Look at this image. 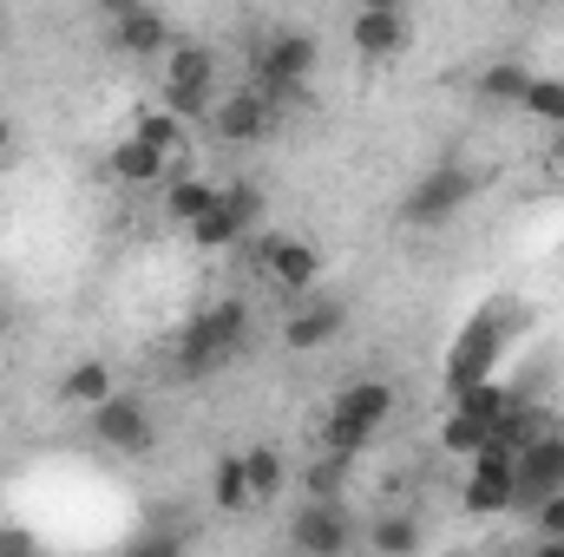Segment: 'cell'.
<instances>
[{
	"instance_id": "6da1fadb",
	"label": "cell",
	"mask_w": 564,
	"mask_h": 557,
	"mask_svg": "<svg viewBox=\"0 0 564 557\" xmlns=\"http://www.w3.org/2000/svg\"><path fill=\"white\" fill-rule=\"evenodd\" d=\"M243 341H250V302H210L184 335H177V374L184 381H204V374H217V368H230L237 354H243Z\"/></svg>"
},
{
	"instance_id": "7a4b0ae2",
	"label": "cell",
	"mask_w": 564,
	"mask_h": 557,
	"mask_svg": "<svg viewBox=\"0 0 564 557\" xmlns=\"http://www.w3.org/2000/svg\"><path fill=\"white\" fill-rule=\"evenodd\" d=\"M519 335V308L512 302H486L466 328H459V341H453V361H446V387L459 394V387H473V381H486L492 374V361L506 354V341Z\"/></svg>"
},
{
	"instance_id": "3957f363",
	"label": "cell",
	"mask_w": 564,
	"mask_h": 557,
	"mask_svg": "<svg viewBox=\"0 0 564 557\" xmlns=\"http://www.w3.org/2000/svg\"><path fill=\"white\" fill-rule=\"evenodd\" d=\"M479 197V171H466V164H433V171H421L414 177V190L401 197V223L408 230H440V223H453L466 204Z\"/></svg>"
},
{
	"instance_id": "277c9868",
	"label": "cell",
	"mask_w": 564,
	"mask_h": 557,
	"mask_svg": "<svg viewBox=\"0 0 564 557\" xmlns=\"http://www.w3.org/2000/svg\"><path fill=\"white\" fill-rule=\"evenodd\" d=\"M315 59H322L315 33H302V26H276V33L263 40V53H257V79H250V86H263V92L282 106L289 92H302V86H308Z\"/></svg>"
},
{
	"instance_id": "5b68a950",
	"label": "cell",
	"mask_w": 564,
	"mask_h": 557,
	"mask_svg": "<svg viewBox=\"0 0 564 557\" xmlns=\"http://www.w3.org/2000/svg\"><path fill=\"white\" fill-rule=\"evenodd\" d=\"M164 106L177 119H197L217 106V53L210 46H171L164 53Z\"/></svg>"
},
{
	"instance_id": "8992f818",
	"label": "cell",
	"mask_w": 564,
	"mask_h": 557,
	"mask_svg": "<svg viewBox=\"0 0 564 557\" xmlns=\"http://www.w3.org/2000/svg\"><path fill=\"white\" fill-rule=\"evenodd\" d=\"M257 223H263V190H257V184H224V197L191 223V243H197V250H230V243H243Z\"/></svg>"
},
{
	"instance_id": "52a82bcc",
	"label": "cell",
	"mask_w": 564,
	"mask_h": 557,
	"mask_svg": "<svg viewBox=\"0 0 564 557\" xmlns=\"http://www.w3.org/2000/svg\"><path fill=\"white\" fill-rule=\"evenodd\" d=\"M282 106L263 92V86H237L224 106H210V125H217V139L224 144H263L276 132Z\"/></svg>"
},
{
	"instance_id": "ba28073f",
	"label": "cell",
	"mask_w": 564,
	"mask_h": 557,
	"mask_svg": "<svg viewBox=\"0 0 564 557\" xmlns=\"http://www.w3.org/2000/svg\"><path fill=\"white\" fill-rule=\"evenodd\" d=\"M564 492V433H539L519 459H512V505H539V499H552Z\"/></svg>"
},
{
	"instance_id": "9c48e42d",
	"label": "cell",
	"mask_w": 564,
	"mask_h": 557,
	"mask_svg": "<svg viewBox=\"0 0 564 557\" xmlns=\"http://www.w3.org/2000/svg\"><path fill=\"white\" fill-rule=\"evenodd\" d=\"M289 545L308 557H341L355 545V525H348V512H341V499H308V505H295V518H289Z\"/></svg>"
},
{
	"instance_id": "30bf717a",
	"label": "cell",
	"mask_w": 564,
	"mask_h": 557,
	"mask_svg": "<svg viewBox=\"0 0 564 557\" xmlns=\"http://www.w3.org/2000/svg\"><path fill=\"white\" fill-rule=\"evenodd\" d=\"M93 439L112 446V452H151L158 426H151V414H144V401H132V394L112 387V394L93 407Z\"/></svg>"
},
{
	"instance_id": "8fae6325",
	"label": "cell",
	"mask_w": 564,
	"mask_h": 557,
	"mask_svg": "<svg viewBox=\"0 0 564 557\" xmlns=\"http://www.w3.org/2000/svg\"><path fill=\"white\" fill-rule=\"evenodd\" d=\"M466 512H479V518H499V512H512V452H499V446H479L473 452V472H466Z\"/></svg>"
},
{
	"instance_id": "7c38bea8",
	"label": "cell",
	"mask_w": 564,
	"mask_h": 557,
	"mask_svg": "<svg viewBox=\"0 0 564 557\" xmlns=\"http://www.w3.org/2000/svg\"><path fill=\"white\" fill-rule=\"evenodd\" d=\"M341 328H348V302H335V295H308V302L282 321V348H289V354H315V348H328Z\"/></svg>"
},
{
	"instance_id": "4fadbf2b",
	"label": "cell",
	"mask_w": 564,
	"mask_h": 557,
	"mask_svg": "<svg viewBox=\"0 0 564 557\" xmlns=\"http://www.w3.org/2000/svg\"><path fill=\"white\" fill-rule=\"evenodd\" d=\"M348 40H355L361 59H394V53H408V7H361L355 26H348Z\"/></svg>"
},
{
	"instance_id": "5bb4252c",
	"label": "cell",
	"mask_w": 564,
	"mask_h": 557,
	"mask_svg": "<svg viewBox=\"0 0 564 557\" xmlns=\"http://www.w3.org/2000/svg\"><path fill=\"white\" fill-rule=\"evenodd\" d=\"M263 270H270V282H276L282 295H308L315 276H322V256L302 237H270L263 243Z\"/></svg>"
},
{
	"instance_id": "9a60e30c",
	"label": "cell",
	"mask_w": 564,
	"mask_h": 557,
	"mask_svg": "<svg viewBox=\"0 0 564 557\" xmlns=\"http://www.w3.org/2000/svg\"><path fill=\"white\" fill-rule=\"evenodd\" d=\"M112 53L126 59H151V53H171V20L158 7H132L112 20Z\"/></svg>"
},
{
	"instance_id": "2e32d148",
	"label": "cell",
	"mask_w": 564,
	"mask_h": 557,
	"mask_svg": "<svg viewBox=\"0 0 564 557\" xmlns=\"http://www.w3.org/2000/svg\"><path fill=\"white\" fill-rule=\"evenodd\" d=\"M112 177L119 184H164L171 177V151H158L151 139H139V132H126V139L112 144Z\"/></svg>"
},
{
	"instance_id": "e0dca14e",
	"label": "cell",
	"mask_w": 564,
	"mask_h": 557,
	"mask_svg": "<svg viewBox=\"0 0 564 557\" xmlns=\"http://www.w3.org/2000/svg\"><path fill=\"white\" fill-rule=\"evenodd\" d=\"M328 414L355 419V426H388V414H394V387L388 381H348V387H335V401H328Z\"/></svg>"
},
{
	"instance_id": "ac0fdd59",
	"label": "cell",
	"mask_w": 564,
	"mask_h": 557,
	"mask_svg": "<svg viewBox=\"0 0 564 557\" xmlns=\"http://www.w3.org/2000/svg\"><path fill=\"white\" fill-rule=\"evenodd\" d=\"M171 190H164V217L177 223V230H191L217 197H224V184H210V177H164Z\"/></svg>"
},
{
	"instance_id": "d6986e66",
	"label": "cell",
	"mask_w": 564,
	"mask_h": 557,
	"mask_svg": "<svg viewBox=\"0 0 564 557\" xmlns=\"http://www.w3.org/2000/svg\"><path fill=\"white\" fill-rule=\"evenodd\" d=\"M539 433H545V407H532V401H519V394H512V407L492 419V439H486V446H499V452H512V459H519Z\"/></svg>"
},
{
	"instance_id": "ffe728a7",
	"label": "cell",
	"mask_w": 564,
	"mask_h": 557,
	"mask_svg": "<svg viewBox=\"0 0 564 557\" xmlns=\"http://www.w3.org/2000/svg\"><path fill=\"white\" fill-rule=\"evenodd\" d=\"M210 505H217V512H250V505H257L243 452H224V459H217V472H210Z\"/></svg>"
},
{
	"instance_id": "44dd1931",
	"label": "cell",
	"mask_w": 564,
	"mask_h": 557,
	"mask_svg": "<svg viewBox=\"0 0 564 557\" xmlns=\"http://www.w3.org/2000/svg\"><path fill=\"white\" fill-rule=\"evenodd\" d=\"M112 394V368L106 361H79V368H66V381H59V401H73V407H99Z\"/></svg>"
},
{
	"instance_id": "7402d4cb",
	"label": "cell",
	"mask_w": 564,
	"mask_h": 557,
	"mask_svg": "<svg viewBox=\"0 0 564 557\" xmlns=\"http://www.w3.org/2000/svg\"><path fill=\"white\" fill-rule=\"evenodd\" d=\"M486 439H492V426H486L479 414H466V407H446V419H440V452H466V459H473Z\"/></svg>"
},
{
	"instance_id": "603a6c76",
	"label": "cell",
	"mask_w": 564,
	"mask_h": 557,
	"mask_svg": "<svg viewBox=\"0 0 564 557\" xmlns=\"http://www.w3.org/2000/svg\"><path fill=\"white\" fill-rule=\"evenodd\" d=\"M368 545L388 551V557H408V551H421V525H414L408 512H381V518L368 525Z\"/></svg>"
},
{
	"instance_id": "cb8c5ba5",
	"label": "cell",
	"mask_w": 564,
	"mask_h": 557,
	"mask_svg": "<svg viewBox=\"0 0 564 557\" xmlns=\"http://www.w3.org/2000/svg\"><path fill=\"white\" fill-rule=\"evenodd\" d=\"M348 466H355V459H341V452L322 446L315 466L302 472V492H308V499H341V492H348Z\"/></svg>"
},
{
	"instance_id": "d4e9b609",
	"label": "cell",
	"mask_w": 564,
	"mask_h": 557,
	"mask_svg": "<svg viewBox=\"0 0 564 557\" xmlns=\"http://www.w3.org/2000/svg\"><path fill=\"white\" fill-rule=\"evenodd\" d=\"M243 466H250V492H257V505L282 499V479H289V466H282L276 446H250V452H243Z\"/></svg>"
},
{
	"instance_id": "484cf974",
	"label": "cell",
	"mask_w": 564,
	"mask_h": 557,
	"mask_svg": "<svg viewBox=\"0 0 564 557\" xmlns=\"http://www.w3.org/2000/svg\"><path fill=\"white\" fill-rule=\"evenodd\" d=\"M525 86H532V73H525V66H512V59H499V66H486V73H479V99H492V106H519V99H525Z\"/></svg>"
},
{
	"instance_id": "4316f807",
	"label": "cell",
	"mask_w": 564,
	"mask_h": 557,
	"mask_svg": "<svg viewBox=\"0 0 564 557\" xmlns=\"http://www.w3.org/2000/svg\"><path fill=\"white\" fill-rule=\"evenodd\" d=\"M453 407H466V414H479L486 426H492V419H499L506 407H512V387H499V381L486 374V381H473V387H459V394H453Z\"/></svg>"
},
{
	"instance_id": "83f0119b",
	"label": "cell",
	"mask_w": 564,
	"mask_h": 557,
	"mask_svg": "<svg viewBox=\"0 0 564 557\" xmlns=\"http://www.w3.org/2000/svg\"><path fill=\"white\" fill-rule=\"evenodd\" d=\"M532 119H545V125H564V79L552 73H532V86H525V99H519Z\"/></svg>"
},
{
	"instance_id": "f1b7e54d",
	"label": "cell",
	"mask_w": 564,
	"mask_h": 557,
	"mask_svg": "<svg viewBox=\"0 0 564 557\" xmlns=\"http://www.w3.org/2000/svg\"><path fill=\"white\" fill-rule=\"evenodd\" d=\"M322 446H328V452H341V459H355V452H368V446H375V426H355V419L328 414V419H322Z\"/></svg>"
},
{
	"instance_id": "f546056e",
	"label": "cell",
	"mask_w": 564,
	"mask_h": 557,
	"mask_svg": "<svg viewBox=\"0 0 564 557\" xmlns=\"http://www.w3.org/2000/svg\"><path fill=\"white\" fill-rule=\"evenodd\" d=\"M139 139H151L158 151H177V144H184V119H177L171 106H158V112H144L139 119Z\"/></svg>"
},
{
	"instance_id": "4dcf8cb0",
	"label": "cell",
	"mask_w": 564,
	"mask_h": 557,
	"mask_svg": "<svg viewBox=\"0 0 564 557\" xmlns=\"http://www.w3.org/2000/svg\"><path fill=\"white\" fill-rule=\"evenodd\" d=\"M532 512H539V538H545V545L558 551V545H564V492H552V499H539Z\"/></svg>"
},
{
	"instance_id": "1f68e13d",
	"label": "cell",
	"mask_w": 564,
	"mask_h": 557,
	"mask_svg": "<svg viewBox=\"0 0 564 557\" xmlns=\"http://www.w3.org/2000/svg\"><path fill=\"white\" fill-rule=\"evenodd\" d=\"M20 551H33V538H26V532H13V525H7V532H0V557H20Z\"/></svg>"
},
{
	"instance_id": "d6a6232c",
	"label": "cell",
	"mask_w": 564,
	"mask_h": 557,
	"mask_svg": "<svg viewBox=\"0 0 564 557\" xmlns=\"http://www.w3.org/2000/svg\"><path fill=\"white\" fill-rule=\"evenodd\" d=\"M132 7H144V0H99V13H106V20H119V13H132Z\"/></svg>"
},
{
	"instance_id": "836d02e7",
	"label": "cell",
	"mask_w": 564,
	"mask_h": 557,
	"mask_svg": "<svg viewBox=\"0 0 564 557\" xmlns=\"http://www.w3.org/2000/svg\"><path fill=\"white\" fill-rule=\"evenodd\" d=\"M7 144H13V125H7V112H0V151H7Z\"/></svg>"
},
{
	"instance_id": "e575fe53",
	"label": "cell",
	"mask_w": 564,
	"mask_h": 557,
	"mask_svg": "<svg viewBox=\"0 0 564 557\" xmlns=\"http://www.w3.org/2000/svg\"><path fill=\"white\" fill-rule=\"evenodd\" d=\"M361 7H408V0H361Z\"/></svg>"
},
{
	"instance_id": "d590c367",
	"label": "cell",
	"mask_w": 564,
	"mask_h": 557,
	"mask_svg": "<svg viewBox=\"0 0 564 557\" xmlns=\"http://www.w3.org/2000/svg\"><path fill=\"white\" fill-rule=\"evenodd\" d=\"M0 40H7V20H0Z\"/></svg>"
},
{
	"instance_id": "8d00e7d4",
	"label": "cell",
	"mask_w": 564,
	"mask_h": 557,
	"mask_svg": "<svg viewBox=\"0 0 564 557\" xmlns=\"http://www.w3.org/2000/svg\"><path fill=\"white\" fill-rule=\"evenodd\" d=\"M0 328H7V308H0Z\"/></svg>"
}]
</instances>
